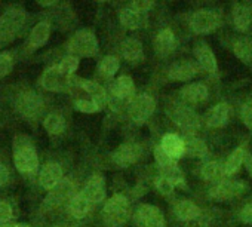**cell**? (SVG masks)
Here are the masks:
<instances>
[{
  "mask_svg": "<svg viewBox=\"0 0 252 227\" xmlns=\"http://www.w3.org/2000/svg\"><path fill=\"white\" fill-rule=\"evenodd\" d=\"M26 21V14L23 9L14 6L9 8L2 17H0V46L12 42L17 33L21 30Z\"/></svg>",
  "mask_w": 252,
  "mask_h": 227,
  "instance_id": "6da1fadb",
  "label": "cell"
},
{
  "mask_svg": "<svg viewBox=\"0 0 252 227\" xmlns=\"http://www.w3.org/2000/svg\"><path fill=\"white\" fill-rule=\"evenodd\" d=\"M102 217L110 227L123 224L129 217V200L123 195H113L102 208Z\"/></svg>",
  "mask_w": 252,
  "mask_h": 227,
  "instance_id": "7a4b0ae2",
  "label": "cell"
},
{
  "mask_svg": "<svg viewBox=\"0 0 252 227\" xmlns=\"http://www.w3.org/2000/svg\"><path fill=\"white\" fill-rule=\"evenodd\" d=\"M68 51L73 54V57H92L98 52V40L94 33L80 30L71 37Z\"/></svg>",
  "mask_w": 252,
  "mask_h": 227,
  "instance_id": "3957f363",
  "label": "cell"
},
{
  "mask_svg": "<svg viewBox=\"0 0 252 227\" xmlns=\"http://www.w3.org/2000/svg\"><path fill=\"white\" fill-rule=\"evenodd\" d=\"M155 108H156L155 99L150 95L143 94V95L135 97L131 101L129 108H128V113H129V118L135 124H144L153 115Z\"/></svg>",
  "mask_w": 252,
  "mask_h": 227,
  "instance_id": "277c9868",
  "label": "cell"
},
{
  "mask_svg": "<svg viewBox=\"0 0 252 227\" xmlns=\"http://www.w3.org/2000/svg\"><path fill=\"white\" fill-rule=\"evenodd\" d=\"M220 24H221L220 15L215 11H209V9H200V11L194 12V15L191 17V21H190L193 32L197 34L211 33Z\"/></svg>",
  "mask_w": 252,
  "mask_h": 227,
  "instance_id": "5b68a950",
  "label": "cell"
},
{
  "mask_svg": "<svg viewBox=\"0 0 252 227\" xmlns=\"http://www.w3.org/2000/svg\"><path fill=\"white\" fill-rule=\"evenodd\" d=\"M17 108L24 118L36 119L40 115L42 108H43V101L37 94H34L32 91H27V92H23V94L18 95Z\"/></svg>",
  "mask_w": 252,
  "mask_h": 227,
  "instance_id": "8992f818",
  "label": "cell"
},
{
  "mask_svg": "<svg viewBox=\"0 0 252 227\" xmlns=\"http://www.w3.org/2000/svg\"><path fill=\"white\" fill-rule=\"evenodd\" d=\"M15 166L23 174H33L39 168V158L32 146H21L15 150Z\"/></svg>",
  "mask_w": 252,
  "mask_h": 227,
  "instance_id": "52a82bcc",
  "label": "cell"
},
{
  "mask_svg": "<svg viewBox=\"0 0 252 227\" xmlns=\"http://www.w3.org/2000/svg\"><path fill=\"white\" fill-rule=\"evenodd\" d=\"M245 190V184L240 181H234V180H227V181H221L217 186H214L209 192V196L215 200H230L237 197L239 195H242Z\"/></svg>",
  "mask_w": 252,
  "mask_h": 227,
  "instance_id": "ba28073f",
  "label": "cell"
},
{
  "mask_svg": "<svg viewBox=\"0 0 252 227\" xmlns=\"http://www.w3.org/2000/svg\"><path fill=\"white\" fill-rule=\"evenodd\" d=\"M172 119L174 122L181 128L184 130L186 132H194L196 130H199L200 127V121H199V116L196 113L190 108V107H186V105H181V107H177L172 113Z\"/></svg>",
  "mask_w": 252,
  "mask_h": 227,
  "instance_id": "9c48e42d",
  "label": "cell"
},
{
  "mask_svg": "<svg viewBox=\"0 0 252 227\" xmlns=\"http://www.w3.org/2000/svg\"><path fill=\"white\" fill-rule=\"evenodd\" d=\"M140 156H141L140 146L134 144V143H128V144H122L120 147H117L114 150L113 162L120 168H126V166L135 163Z\"/></svg>",
  "mask_w": 252,
  "mask_h": 227,
  "instance_id": "30bf717a",
  "label": "cell"
},
{
  "mask_svg": "<svg viewBox=\"0 0 252 227\" xmlns=\"http://www.w3.org/2000/svg\"><path fill=\"white\" fill-rule=\"evenodd\" d=\"M40 83L48 91H64L70 85V77L64 76L60 71L58 65H54V67H49L43 73V76L40 79Z\"/></svg>",
  "mask_w": 252,
  "mask_h": 227,
  "instance_id": "8fae6325",
  "label": "cell"
},
{
  "mask_svg": "<svg viewBox=\"0 0 252 227\" xmlns=\"http://www.w3.org/2000/svg\"><path fill=\"white\" fill-rule=\"evenodd\" d=\"M137 220L144 227H165L162 211L153 205H141L137 211Z\"/></svg>",
  "mask_w": 252,
  "mask_h": 227,
  "instance_id": "7c38bea8",
  "label": "cell"
},
{
  "mask_svg": "<svg viewBox=\"0 0 252 227\" xmlns=\"http://www.w3.org/2000/svg\"><path fill=\"white\" fill-rule=\"evenodd\" d=\"M63 181V168L58 163H48L42 168L39 183L46 190H54Z\"/></svg>",
  "mask_w": 252,
  "mask_h": 227,
  "instance_id": "4fadbf2b",
  "label": "cell"
},
{
  "mask_svg": "<svg viewBox=\"0 0 252 227\" xmlns=\"http://www.w3.org/2000/svg\"><path fill=\"white\" fill-rule=\"evenodd\" d=\"M83 196L91 202V203H98L101 200H104L105 197V181L104 177L101 175H92L85 189H83Z\"/></svg>",
  "mask_w": 252,
  "mask_h": 227,
  "instance_id": "5bb4252c",
  "label": "cell"
},
{
  "mask_svg": "<svg viewBox=\"0 0 252 227\" xmlns=\"http://www.w3.org/2000/svg\"><path fill=\"white\" fill-rule=\"evenodd\" d=\"M228 118H230V105L221 102L208 111L205 122L211 128H221L228 122Z\"/></svg>",
  "mask_w": 252,
  "mask_h": 227,
  "instance_id": "9a60e30c",
  "label": "cell"
},
{
  "mask_svg": "<svg viewBox=\"0 0 252 227\" xmlns=\"http://www.w3.org/2000/svg\"><path fill=\"white\" fill-rule=\"evenodd\" d=\"M196 73H197V67L193 63H190V61H178V63H174L169 67L168 76L172 80L186 82V80H190L191 77H194Z\"/></svg>",
  "mask_w": 252,
  "mask_h": 227,
  "instance_id": "2e32d148",
  "label": "cell"
},
{
  "mask_svg": "<svg viewBox=\"0 0 252 227\" xmlns=\"http://www.w3.org/2000/svg\"><path fill=\"white\" fill-rule=\"evenodd\" d=\"M160 147L172 158V159H180L186 155V146H184V140L180 138L175 134H166L162 138V144Z\"/></svg>",
  "mask_w": 252,
  "mask_h": 227,
  "instance_id": "e0dca14e",
  "label": "cell"
},
{
  "mask_svg": "<svg viewBox=\"0 0 252 227\" xmlns=\"http://www.w3.org/2000/svg\"><path fill=\"white\" fill-rule=\"evenodd\" d=\"M49 34H51V27H49V24H48V23H39V24L33 29V32H32V34H30V37H29L27 51H29V52H33V51H36L37 48H40L42 45H45V43L48 42V39H49Z\"/></svg>",
  "mask_w": 252,
  "mask_h": 227,
  "instance_id": "ac0fdd59",
  "label": "cell"
},
{
  "mask_svg": "<svg viewBox=\"0 0 252 227\" xmlns=\"http://www.w3.org/2000/svg\"><path fill=\"white\" fill-rule=\"evenodd\" d=\"M194 54H196V58H197L200 67L205 71H208V73H215L217 71V60H215V55L209 49L208 45L197 43V46L194 49Z\"/></svg>",
  "mask_w": 252,
  "mask_h": 227,
  "instance_id": "d6986e66",
  "label": "cell"
},
{
  "mask_svg": "<svg viewBox=\"0 0 252 227\" xmlns=\"http://www.w3.org/2000/svg\"><path fill=\"white\" fill-rule=\"evenodd\" d=\"M181 95L187 102L199 104V102H203L208 98L209 92H208V88L203 83H190V85L183 88Z\"/></svg>",
  "mask_w": 252,
  "mask_h": 227,
  "instance_id": "ffe728a7",
  "label": "cell"
},
{
  "mask_svg": "<svg viewBox=\"0 0 252 227\" xmlns=\"http://www.w3.org/2000/svg\"><path fill=\"white\" fill-rule=\"evenodd\" d=\"M135 91V85L132 77L129 76H120L116 79V82L111 86V92L116 98L119 99H125V98H129L134 95Z\"/></svg>",
  "mask_w": 252,
  "mask_h": 227,
  "instance_id": "44dd1931",
  "label": "cell"
},
{
  "mask_svg": "<svg viewBox=\"0 0 252 227\" xmlns=\"http://www.w3.org/2000/svg\"><path fill=\"white\" fill-rule=\"evenodd\" d=\"M174 214L178 220L190 221V220H194L200 215V209L191 200H180L174 206Z\"/></svg>",
  "mask_w": 252,
  "mask_h": 227,
  "instance_id": "7402d4cb",
  "label": "cell"
},
{
  "mask_svg": "<svg viewBox=\"0 0 252 227\" xmlns=\"http://www.w3.org/2000/svg\"><path fill=\"white\" fill-rule=\"evenodd\" d=\"M80 86L91 95V99L99 108H102L107 104V92L101 85H98L96 82H92V80H80Z\"/></svg>",
  "mask_w": 252,
  "mask_h": 227,
  "instance_id": "603a6c76",
  "label": "cell"
},
{
  "mask_svg": "<svg viewBox=\"0 0 252 227\" xmlns=\"http://www.w3.org/2000/svg\"><path fill=\"white\" fill-rule=\"evenodd\" d=\"M174 48H175V36H174L172 30H169V29L162 30L156 37V51L162 57H166L174 51Z\"/></svg>",
  "mask_w": 252,
  "mask_h": 227,
  "instance_id": "cb8c5ba5",
  "label": "cell"
},
{
  "mask_svg": "<svg viewBox=\"0 0 252 227\" xmlns=\"http://www.w3.org/2000/svg\"><path fill=\"white\" fill-rule=\"evenodd\" d=\"M122 54L129 63H138L143 58V45L137 39H126L122 45Z\"/></svg>",
  "mask_w": 252,
  "mask_h": 227,
  "instance_id": "d4e9b609",
  "label": "cell"
},
{
  "mask_svg": "<svg viewBox=\"0 0 252 227\" xmlns=\"http://www.w3.org/2000/svg\"><path fill=\"white\" fill-rule=\"evenodd\" d=\"M119 20H120L122 26H125L126 29H132V30H135V29H138V27H141L144 24V15L138 14V12H135V11H132L129 8H125V9L120 11Z\"/></svg>",
  "mask_w": 252,
  "mask_h": 227,
  "instance_id": "484cf974",
  "label": "cell"
},
{
  "mask_svg": "<svg viewBox=\"0 0 252 227\" xmlns=\"http://www.w3.org/2000/svg\"><path fill=\"white\" fill-rule=\"evenodd\" d=\"M68 208L74 218H83L91 209V202L83 196V193H79L74 197H71Z\"/></svg>",
  "mask_w": 252,
  "mask_h": 227,
  "instance_id": "4316f807",
  "label": "cell"
},
{
  "mask_svg": "<svg viewBox=\"0 0 252 227\" xmlns=\"http://www.w3.org/2000/svg\"><path fill=\"white\" fill-rule=\"evenodd\" d=\"M245 158H246V153L243 149H236L227 159V162L224 163V175H234L240 165L245 163Z\"/></svg>",
  "mask_w": 252,
  "mask_h": 227,
  "instance_id": "83f0119b",
  "label": "cell"
},
{
  "mask_svg": "<svg viewBox=\"0 0 252 227\" xmlns=\"http://www.w3.org/2000/svg\"><path fill=\"white\" fill-rule=\"evenodd\" d=\"M43 127L45 130L52 134V135H58L64 131L65 128V121L61 115H58V113H51V115H48L43 121Z\"/></svg>",
  "mask_w": 252,
  "mask_h": 227,
  "instance_id": "f1b7e54d",
  "label": "cell"
},
{
  "mask_svg": "<svg viewBox=\"0 0 252 227\" xmlns=\"http://www.w3.org/2000/svg\"><path fill=\"white\" fill-rule=\"evenodd\" d=\"M184 146H186V155L191 156V158H203L206 156V146L202 140L196 138V137H187L184 140Z\"/></svg>",
  "mask_w": 252,
  "mask_h": 227,
  "instance_id": "f546056e",
  "label": "cell"
},
{
  "mask_svg": "<svg viewBox=\"0 0 252 227\" xmlns=\"http://www.w3.org/2000/svg\"><path fill=\"white\" fill-rule=\"evenodd\" d=\"M233 23H234V27L239 32H245L249 27V23H251L249 11L242 5L234 6V9H233Z\"/></svg>",
  "mask_w": 252,
  "mask_h": 227,
  "instance_id": "4dcf8cb0",
  "label": "cell"
},
{
  "mask_svg": "<svg viewBox=\"0 0 252 227\" xmlns=\"http://www.w3.org/2000/svg\"><path fill=\"white\" fill-rule=\"evenodd\" d=\"M234 55L242 60L243 63H251L252 61V43L246 39H239L233 45Z\"/></svg>",
  "mask_w": 252,
  "mask_h": 227,
  "instance_id": "1f68e13d",
  "label": "cell"
},
{
  "mask_svg": "<svg viewBox=\"0 0 252 227\" xmlns=\"http://www.w3.org/2000/svg\"><path fill=\"white\" fill-rule=\"evenodd\" d=\"M200 175L203 180H217L221 175H224V165H221L220 162H208L202 166Z\"/></svg>",
  "mask_w": 252,
  "mask_h": 227,
  "instance_id": "d6a6232c",
  "label": "cell"
},
{
  "mask_svg": "<svg viewBox=\"0 0 252 227\" xmlns=\"http://www.w3.org/2000/svg\"><path fill=\"white\" fill-rule=\"evenodd\" d=\"M70 190H71V186H70V183L68 181H61L54 190H51V195L48 196V199H46V202L49 203V205H54V203H60L65 196H68V193H70Z\"/></svg>",
  "mask_w": 252,
  "mask_h": 227,
  "instance_id": "836d02e7",
  "label": "cell"
},
{
  "mask_svg": "<svg viewBox=\"0 0 252 227\" xmlns=\"http://www.w3.org/2000/svg\"><path fill=\"white\" fill-rule=\"evenodd\" d=\"M160 175L163 178H166L169 183H172L174 186H180L184 183V175L181 172V169L178 168V165H172V166H168V168H162L160 169Z\"/></svg>",
  "mask_w": 252,
  "mask_h": 227,
  "instance_id": "e575fe53",
  "label": "cell"
},
{
  "mask_svg": "<svg viewBox=\"0 0 252 227\" xmlns=\"http://www.w3.org/2000/svg\"><path fill=\"white\" fill-rule=\"evenodd\" d=\"M117 70H119V60H117V57L108 55L99 64V71H101V74L104 77H113Z\"/></svg>",
  "mask_w": 252,
  "mask_h": 227,
  "instance_id": "d590c367",
  "label": "cell"
},
{
  "mask_svg": "<svg viewBox=\"0 0 252 227\" xmlns=\"http://www.w3.org/2000/svg\"><path fill=\"white\" fill-rule=\"evenodd\" d=\"M77 67H79V58H77V57H73V55L65 57V58L58 64L60 71H61L64 76H67V77H71L73 73L77 70Z\"/></svg>",
  "mask_w": 252,
  "mask_h": 227,
  "instance_id": "8d00e7d4",
  "label": "cell"
},
{
  "mask_svg": "<svg viewBox=\"0 0 252 227\" xmlns=\"http://www.w3.org/2000/svg\"><path fill=\"white\" fill-rule=\"evenodd\" d=\"M155 159H156V162H158V165H159V169L168 168V166H172V165L177 163V161L172 159L160 146L155 149Z\"/></svg>",
  "mask_w": 252,
  "mask_h": 227,
  "instance_id": "74e56055",
  "label": "cell"
},
{
  "mask_svg": "<svg viewBox=\"0 0 252 227\" xmlns=\"http://www.w3.org/2000/svg\"><path fill=\"white\" fill-rule=\"evenodd\" d=\"M12 65H14V60L9 54L6 52L0 54V77L6 76L12 70Z\"/></svg>",
  "mask_w": 252,
  "mask_h": 227,
  "instance_id": "f35d334b",
  "label": "cell"
},
{
  "mask_svg": "<svg viewBox=\"0 0 252 227\" xmlns=\"http://www.w3.org/2000/svg\"><path fill=\"white\" fill-rule=\"evenodd\" d=\"M74 105H76V108L79 111H83V113H95V111L101 110L92 99L91 101H88V99H77L74 102Z\"/></svg>",
  "mask_w": 252,
  "mask_h": 227,
  "instance_id": "ab89813d",
  "label": "cell"
},
{
  "mask_svg": "<svg viewBox=\"0 0 252 227\" xmlns=\"http://www.w3.org/2000/svg\"><path fill=\"white\" fill-rule=\"evenodd\" d=\"M155 184H156V189H158L162 195H171L172 190H174V184L169 183V181H168L166 178H163L162 175H160L159 178H156Z\"/></svg>",
  "mask_w": 252,
  "mask_h": 227,
  "instance_id": "60d3db41",
  "label": "cell"
},
{
  "mask_svg": "<svg viewBox=\"0 0 252 227\" xmlns=\"http://www.w3.org/2000/svg\"><path fill=\"white\" fill-rule=\"evenodd\" d=\"M242 119L245 122V125L252 130V101H248L243 104L242 107Z\"/></svg>",
  "mask_w": 252,
  "mask_h": 227,
  "instance_id": "b9f144b4",
  "label": "cell"
},
{
  "mask_svg": "<svg viewBox=\"0 0 252 227\" xmlns=\"http://www.w3.org/2000/svg\"><path fill=\"white\" fill-rule=\"evenodd\" d=\"M128 8L138 12V14H144L150 8H153V2H147V0H137V2H132Z\"/></svg>",
  "mask_w": 252,
  "mask_h": 227,
  "instance_id": "7bdbcfd3",
  "label": "cell"
},
{
  "mask_svg": "<svg viewBox=\"0 0 252 227\" xmlns=\"http://www.w3.org/2000/svg\"><path fill=\"white\" fill-rule=\"evenodd\" d=\"M12 218V208L8 202H0V223H6Z\"/></svg>",
  "mask_w": 252,
  "mask_h": 227,
  "instance_id": "ee69618b",
  "label": "cell"
},
{
  "mask_svg": "<svg viewBox=\"0 0 252 227\" xmlns=\"http://www.w3.org/2000/svg\"><path fill=\"white\" fill-rule=\"evenodd\" d=\"M240 220L246 224H252V203H248L240 211Z\"/></svg>",
  "mask_w": 252,
  "mask_h": 227,
  "instance_id": "f6af8a7d",
  "label": "cell"
},
{
  "mask_svg": "<svg viewBox=\"0 0 252 227\" xmlns=\"http://www.w3.org/2000/svg\"><path fill=\"white\" fill-rule=\"evenodd\" d=\"M8 178H9V171H8V168H6L3 163H0V187H3V186L8 183Z\"/></svg>",
  "mask_w": 252,
  "mask_h": 227,
  "instance_id": "bcb514c9",
  "label": "cell"
},
{
  "mask_svg": "<svg viewBox=\"0 0 252 227\" xmlns=\"http://www.w3.org/2000/svg\"><path fill=\"white\" fill-rule=\"evenodd\" d=\"M245 166H246L248 172H249L251 177H252V156H251V155H246V158H245Z\"/></svg>",
  "mask_w": 252,
  "mask_h": 227,
  "instance_id": "7dc6e473",
  "label": "cell"
},
{
  "mask_svg": "<svg viewBox=\"0 0 252 227\" xmlns=\"http://www.w3.org/2000/svg\"><path fill=\"white\" fill-rule=\"evenodd\" d=\"M0 227H29L27 224H11V223H5V224H2Z\"/></svg>",
  "mask_w": 252,
  "mask_h": 227,
  "instance_id": "c3c4849f",
  "label": "cell"
}]
</instances>
